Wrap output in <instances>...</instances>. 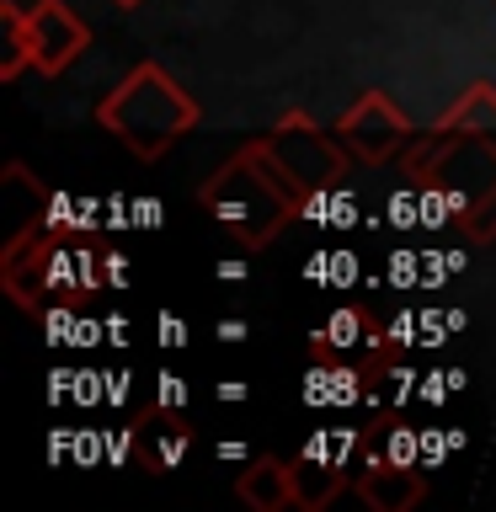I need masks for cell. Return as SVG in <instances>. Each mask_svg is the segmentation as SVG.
I'll use <instances>...</instances> for the list:
<instances>
[{
  "mask_svg": "<svg viewBox=\"0 0 496 512\" xmlns=\"http://www.w3.org/2000/svg\"><path fill=\"white\" fill-rule=\"evenodd\" d=\"M219 336H224V342H246L251 326H246V320H219Z\"/></svg>",
  "mask_w": 496,
  "mask_h": 512,
  "instance_id": "obj_32",
  "label": "cell"
},
{
  "mask_svg": "<svg viewBox=\"0 0 496 512\" xmlns=\"http://www.w3.org/2000/svg\"><path fill=\"white\" fill-rule=\"evenodd\" d=\"M336 139H342L358 160H374V166H379V160H390L400 144L411 139V123L400 118V107L384 91H363L358 102H352L347 118L336 123Z\"/></svg>",
  "mask_w": 496,
  "mask_h": 512,
  "instance_id": "obj_4",
  "label": "cell"
},
{
  "mask_svg": "<svg viewBox=\"0 0 496 512\" xmlns=\"http://www.w3.org/2000/svg\"><path fill=\"white\" fill-rule=\"evenodd\" d=\"M464 448V427H422V464L427 470H443Z\"/></svg>",
  "mask_w": 496,
  "mask_h": 512,
  "instance_id": "obj_13",
  "label": "cell"
},
{
  "mask_svg": "<svg viewBox=\"0 0 496 512\" xmlns=\"http://www.w3.org/2000/svg\"><path fill=\"white\" fill-rule=\"evenodd\" d=\"M443 315H448V331H464V326H470V315H464V310H459V304H448V310H443Z\"/></svg>",
  "mask_w": 496,
  "mask_h": 512,
  "instance_id": "obj_34",
  "label": "cell"
},
{
  "mask_svg": "<svg viewBox=\"0 0 496 512\" xmlns=\"http://www.w3.org/2000/svg\"><path fill=\"white\" fill-rule=\"evenodd\" d=\"M155 406H166V411H187V379L182 374H171V368H160L155 374Z\"/></svg>",
  "mask_w": 496,
  "mask_h": 512,
  "instance_id": "obj_18",
  "label": "cell"
},
{
  "mask_svg": "<svg viewBox=\"0 0 496 512\" xmlns=\"http://www.w3.org/2000/svg\"><path fill=\"white\" fill-rule=\"evenodd\" d=\"M112 6H123V11H134V6H144V0H112Z\"/></svg>",
  "mask_w": 496,
  "mask_h": 512,
  "instance_id": "obj_36",
  "label": "cell"
},
{
  "mask_svg": "<svg viewBox=\"0 0 496 512\" xmlns=\"http://www.w3.org/2000/svg\"><path fill=\"white\" fill-rule=\"evenodd\" d=\"M102 224L107 230H128V224H134V198H128V192H107Z\"/></svg>",
  "mask_w": 496,
  "mask_h": 512,
  "instance_id": "obj_22",
  "label": "cell"
},
{
  "mask_svg": "<svg viewBox=\"0 0 496 512\" xmlns=\"http://www.w3.org/2000/svg\"><path fill=\"white\" fill-rule=\"evenodd\" d=\"M166 224V203L160 198H134V230H160Z\"/></svg>",
  "mask_w": 496,
  "mask_h": 512,
  "instance_id": "obj_25",
  "label": "cell"
},
{
  "mask_svg": "<svg viewBox=\"0 0 496 512\" xmlns=\"http://www.w3.org/2000/svg\"><path fill=\"white\" fill-rule=\"evenodd\" d=\"M379 454L395 459V464H422V432L406 427V422H390L379 432ZM422 470H427V464H422Z\"/></svg>",
  "mask_w": 496,
  "mask_h": 512,
  "instance_id": "obj_12",
  "label": "cell"
},
{
  "mask_svg": "<svg viewBox=\"0 0 496 512\" xmlns=\"http://www.w3.org/2000/svg\"><path fill=\"white\" fill-rule=\"evenodd\" d=\"M368 438H374V432H363V427H315L310 443H304L299 454L304 459H320V464H342V470H347V459L358 454Z\"/></svg>",
  "mask_w": 496,
  "mask_h": 512,
  "instance_id": "obj_11",
  "label": "cell"
},
{
  "mask_svg": "<svg viewBox=\"0 0 496 512\" xmlns=\"http://www.w3.org/2000/svg\"><path fill=\"white\" fill-rule=\"evenodd\" d=\"M235 491H240V502H251L256 512H283V507H299L294 464L267 459V454H256V459L246 464V470L235 475Z\"/></svg>",
  "mask_w": 496,
  "mask_h": 512,
  "instance_id": "obj_7",
  "label": "cell"
},
{
  "mask_svg": "<svg viewBox=\"0 0 496 512\" xmlns=\"http://www.w3.org/2000/svg\"><path fill=\"white\" fill-rule=\"evenodd\" d=\"M102 326H107V347H128V320H123L118 310H112Z\"/></svg>",
  "mask_w": 496,
  "mask_h": 512,
  "instance_id": "obj_29",
  "label": "cell"
},
{
  "mask_svg": "<svg viewBox=\"0 0 496 512\" xmlns=\"http://www.w3.org/2000/svg\"><path fill=\"white\" fill-rule=\"evenodd\" d=\"M107 134H118L139 160H160L182 134L198 128V102L160 70V64H139L118 91L96 107Z\"/></svg>",
  "mask_w": 496,
  "mask_h": 512,
  "instance_id": "obj_2",
  "label": "cell"
},
{
  "mask_svg": "<svg viewBox=\"0 0 496 512\" xmlns=\"http://www.w3.org/2000/svg\"><path fill=\"white\" fill-rule=\"evenodd\" d=\"M102 278H107V288H128V256L123 251L102 256Z\"/></svg>",
  "mask_w": 496,
  "mask_h": 512,
  "instance_id": "obj_27",
  "label": "cell"
},
{
  "mask_svg": "<svg viewBox=\"0 0 496 512\" xmlns=\"http://www.w3.org/2000/svg\"><path fill=\"white\" fill-rule=\"evenodd\" d=\"M352 283H358V256L326 251V288H352Z\"/></svg>",
  "mask_w": 496,
  "mask_h": 512,
  "instance_id": "obj_19",
  "label": "cell"
},
{
  "mask_svg": "<svg viewBox=\"0 0 496 512\" xmlns=\"http://www.w3.org/2000/svg\"><path fill=\"white\" fill-rule=\"evenodd\" d=\"M246 272H251L246 262H214V278H219V283H240Z\"/></svg>",
  "mask_w": 496,
  "mask_h": 512,
  "instance_id": "obj_31",
  "label": "cell"
},
{
  "mask_svg": "<svg viewBox=\"0 0 496 512\" xmlns=\"http://www.w3.org/2000/svg\"><path fill=\"white\" fill-rule=\"evenodd\" d=\"M102 331H107V326H96V320H80L70 342H75V347H96V336H102Z\"/></svg>",
  "mask_w": 496,
  "mask_h": 512,
  "instance_id": "obj_30",
  "label": "cell"
},
{
  "mask_svg": "<svg viewBox=\"0 0 496 512\" xmlns=\"http://www.w3.org/2000/svg\"><path fill=\"white\" fill-rule=\"evenodd\" d=\"M454 278V267H448V251H422V288H443Z\"/></svg>",
  "mask_w": 496,
  "mask_h": 512,
  "instance_id": "obj_24",
  "label": "cell"
},
{
  "mask_svg": "<svg viewBox=\"0 0 496 512\" xmlns=\"http://www.w3.org/2000/svg\"><path fill=\"white\" fill-rule=\"evenodd\" d=\"M358 496L368 507H384V512H411L416 502H427V475H422V464H395L374 443H363Z\"/></svg>",
  "mask_w": 496,
  "mask_h": 512,
  "instance_id": "obj_5",
  "label": "cell"
},
{
  "mask_svg": "<svg viewBox=\"0 0 496 512\" xmlns=\"http://www.w3.org/2000/svg\"><path fill=\"white\" fill-rule=\"evenodd\" d=\"M139 438H144L139 427H112V432H107V464H112V470H123V464L134 459V443H139Z\"/></svg>",
  "mask_w": 496,
  "mask_h": 512,
  "instance_id": "obj_20",
  "label": "cell"
},
{
  "mask_svg": "<svg viewBox=\"0 0 496 512\" xmlns=\"http://www.w3.org/2000/svg\"><path fill=\"white\" fill-rule=\"evenodd\" d=\"M155 342L160 347H187V320L171 315V310H160L155 315Z\"/></svg>",
  "mask_w": 496,
  "mask_h": 512,
  "instance_id": "obj_23",
  "label": "cell"
},
{
  "mask_svg": "<svg viewBox=\"0 0 496 512\" xmlns=\"http://www.w3.org/2000/svg\"><path fill=\"white\" fill-rule=\"evenodd\" d=\"M384 283L390 288H422V251L395 246L390 256H384Z\"/></svg>",
  "mask_w": 496,
  "mask_h": 512,
  "instance_id": "obj_14",
  "label": "cell"
},
{
  "mask_svg": "<svg viewBox=\"0 0 496 512\" xmlns=\"http://www.w3.org/2000/svg\"><path fill=\"white\" fill-rule=\"evenodd\" d=\"M0 22H6V43H11V54L0 59V75L6 80H16L27 64L43 75H64L80 59V48L91 43L86 22L64 0H38L32 11L0 6Z\"/></svg>",
  "mask_w": 496,
  "mask_h": 512,
  "instance_id": "obj_3",
  "label": "cell"
},
{
  "mask_svg": "<svg viewBox=\"0 0 496 512\" xmlns=\"http://www.w3.org/2000/svg\"><path fill=\"white\" fill-rule=\"evenodd\" d=\"M448 267H454V278H459V272L470 267V251H459V246H454V251H448Z\"/></svg>",
  "mask_w": 496,
  "mask_h": 512,
  "instance_id": "obj_35",
  "label": "cell"
},
{
  "mask_svg": "<svg viewBox=\"0 0 496 512\" xmlns=\"http://www.w3.org/2000/svg\"><path fill=\"white\" fill-rule=\"evenodd\" d=\"M214 395L224 400V406H240V400H246V395H251V384H246V379H224V384H219V390H214Z\"/></svg>",
  "mask_w": 496,
  "mask_h": 512,
  "instance_id": "obj_28",
  "label": "cell"
},
{
  "mask_svg": "<svg viewBox=\"0 0 496 512\" xmlns=\"http://www.w3.org/2000/svg\"><path fill=\"white\" fill-rule=\"evenodd\" d=\"M384 336H390V342L406 352V347H416V336H422V310H400L390 326H384Z\"/></svg>",
  "mask_w": 496,
  "mask_h": 512,
  "instance_id": "obj_21",
  "label": "cell"
},
{
  "mask_svg": "<svg viewBox=\"0 0 496 512\" xmlns=\"http://www.w3.org/2000/svg\"><path fill=\"white\" fill-rule=\"evenodd\" d=\"M368 390V368L363 363H342L336 352H315V363L304 368V379H299V400L310 411H347V406H358Z\"/></svg>",
  "mask_w": 496,
  "mask_h": 512,
  "instance_id": "obj_6",
  "label": "cell"
},
{
  "mask_svg": "<svg viewBox=\"0 0 496 512\" xmlns=\"http://www.w3.org/2000/svg\"><path fill=\"white\" fill-rule=\"evenodd\" d=\"M299 219L326 224V230H352V224H358L363 214H358V198H352L347 187L320 182L315 192H304V198H299Z\"/></svg>",
  "mask_w": 496,
  "mask_h": 512,
  "instance_id": "obj_10",
  "label": "cell"
},
{
  "mask_svg": "<svg viewBox=\"0 0 496 512\" xmlns=\"http://www.w3.org/2000/svg\"><path fill=\"white\" fill-rule=\"evenodd\" d=\"M214 454H219V459H251V448L230 438V443H219V448H214Z\"/></svg>",
  "mask_w": 496,
  "mask_h": 512,
  "instance_id": "obj_33",
  "label": "cell"
},
{
  "mask_svg": "<svg viewBox=\"0 0 496 512\" xmlns=\"http://www.w3.org/2000/svg\"><path fill=\"white\" fill-rule=\"evenodd\" d=\"M128 390H134V368H112L107 374V406H128Z\"/></svg>",
  "mask_w": 496,
  "mask_h": 512,
  "instance_id": "obj_26",
  "label": "cell"
},
{
  "mask_svg": "<svg viewBox=\"0 0 496 512\" xmlns=\"http://www.w3.org/2000/svg\"><path fill=\"white\" fill-rule=\"evenodd\" d=\"M448 395H454V374H448V368H427L422 384H416V400H427V406H448Z\"/></svg>",
  "mask_w": 496,
  "mask_h": 512,
  "instance_id": "obj_17",
  "label": "cell"
},
{
  "mask_svg": "<svg viewBox=\"0 0 496 512\" xmlns=\"http://www.w3.org/2000/svg\"><path fill=\"white\" fill-rule=\"evenodd\" d=\"M384 224H390V230H411V224H422V192H416V187L395 192V198L384 203Z\"/></svg>",
  "mask_w": 496,
  "mask_h": 512,
  "instance_id": "obj_15",
  "label": "cell"
},
{
  "mask_svg": "<svg viewBox=\"0 0 496 512\" xmlns=\"http://www.w3.org/2000/svg\"><path fill=\"white\" fill-rule=\"evenodd\" d=\"M374 331H379L374 315L358 310V304H342V310H331V320L310 336V347H315V352H336V358H342V352H358V347L368 352Z\"/></svg>",
  "mask_w": 496,
  "mask_h": 512,
  "instance_id": "obj_9",
  "label": "cell"
},
{
  "mask_svg": "<svg viewBox=\"0 0 496 512\" xmlns=\"http://www.w3.org/2000/svg\"><path fill=\"white\" fill-rule=\"evenodd\" d=\"M198 198H203V208H214V219L251 251H262L267 240L299 214L294 176L278 166V155H272L267 139L246 144L230 166H219L214 182H203Z\"/></svg>",
  "mask_w": 496,
  "mask_h": 512,
  "instance_id": "obj_1",
  "label": "cell"
},
{
  "mask_svg": "<svg viewBox=\"0 0 496 512\" xmlns=\"http://www.w3.org/2000/svg\"><path fill=\"white\" fill-rule=\"evenodd\" d=\"M102 400H107L102 368H75V406H102Z\"/></svg>",
  "mask_w": 496,
  "mask_h": 512,
  "instance_id": "obj_16",
  "label": "cell"
},
{
  "mask_svg": "<svg viewBox=\"0 0 496 512\" xmlns=\"http://www.w3.org/2000/svg\"><path fill=\"white\" fill-rule=\"evenodd\" d=\"M144 432H150V448L139 454L144 470H155V475H166L176 470V464L187 459V448H192V432L182 422V411H166V406H155L150 416H144Z\"/></svg>",
  "mask_w": 496,
  "mask_h": 512,
  "instance_id": "obj_8",
  "label": "cell"
}]
</instances>
